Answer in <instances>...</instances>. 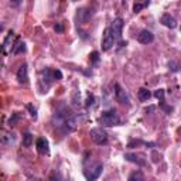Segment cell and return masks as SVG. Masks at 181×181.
<instances>
[{"label":"cell","mask_w":181,"mask_h":181,"mask_svg":"<svg viewBox=\"0 0 181 181\" xmlns=\"http://www.w3.org/2000/svg\"><path fill=\"white\" fill-rule=\"evenodd\" d=\"M20 113H17V112H14V113H12V117L9 119V126L10 127H13V126H16L17 123H19V120H20Z\"/></svg>","instance_id":"17"},{"label":"cell","mask_w":181,"mask_h":181,"mask_svg":"<svg viewBox=\"0 0 181 181\" xmlns=\"http://www.w3.org/2000/svg\"><path fill=\"white\" fill-rule=\"evenodd\" d=\"M137 95H139V99H140L142 102H147L150 98H151V92H150L149 89H146V88H140Z\"/></svg>","instance_id":"14"},{"label":"cell","mask_w":181,"mask_h":181,"mask_svg":"<svg viewBox=\"0 0 181 181\" xmlns=\"http://www.w3.org/2000/svg\"><path fill=\"white\" fill-rule=\"evenodd\" d=\"M168 68H170V71L178 72L180 71V68H181V65L178 64L177 61H170V62H168Z\"/></svg>","instance_id":"19"},{"label":"cell","mask_w":181,"mask_h":181,"mask_svg":"<svg viewBox=\"0 0 181 181\" xmlns=\"http://www.w3.org/2000/svg\"><path fill=\"white\" fill-rule=\"evenodd\" d=\"M37 150H38L40 154H48L50 153V147H48V142L45 140L44 137H38L37 142H35Z\"/></svg>","instance_id":"9"},{"label":"cell","mask_w":181,"mask_h":181,"mask_svg":"<svg viewBox=\"0 0 181 181\" xmlns=\"http://www.w3.org/2000/svg\"><path fill=\"white\" fill-rule=\"evenodd\" d=\"M89 135H90V139L96 143V144H99V146H102V144H106V143H108V135H106V132L102 130L101 127L90 129Z\"/></svg>","instance_id":"3"},{"label":"cell","mask_w":181,"mask_h":181,"mask_svg":"<svg viewBox=\"0 0 181 181\" xmlns=\"http://www.w3.org/2000/svg\"><path fill=\"white\" fill-rule=\"evenodd\" d=\"M153 110H154V106H150V108L146 109V113H147V112H153Z\"/></svg>","instance_id":"28"},{"label":"cell","mask_w":181,"mask_h":181,"mask_svg":"<svg viewBox=\"0 0 181 181\" xmlns=\"http://www.w3.org/2000/svg\"><path fill=\"white\" fill-rule=\"evenodd\" d=\"M164 93H166V90L161 89V88H160V89H157L154 92V96L160 101V104H161V102H164Z\"/></svg>","instance_id":"20"},{"label":"cell","mask_w":181,"mask_h":181,"mask_svg":"<svg viewBox=\"0 0 181 181\" xmlns=\"http://www.w3.org/2000/svg\"><path fill=\"white\" fill-rule=\"evenodd\" d=\"M54 30L57 33H62L64 31V24H62V23H57V24L54 26Z\"/></svg>","instance_id":"25"},{"label":"cell","mask_w":181,"mask_h":181,"mask_svg":"<svg viewBox=\"0 0 181 181\" xmlns=\"http://www.w3.org/2000/svg\"><path fill=\"white\" fill-rule=\"evenodd\" d=\"M31 144H33V135L30 132H26L23 135V146L24 147H30Z\"/></svg>","instance_id":"15"},{"label":"cell","mask_w":181,"mask_h":181,"mask_svg":"<svg viewBox=\"0 0 181 181\" xmlns=\"http://www.w3.org/2000/svg\"><path fill=\"white\" fill-rule=\"evenodd\" d=\"M95 104V96L93 95H88V99H86V106H90V105Z\"/></svg>","instance_id":"26"},{"label":"cell","mask_w":181,"mask_h":181,"mask_svg":"<svg viewBox=\"0 0 181 181\" xmlns=\"http://www.w3.org/2000/svg\"><path fill=\"white\" fill-rule=\"evenodd\" d=\"M27 109L30 110V115H31L33 117H34V119H37V110H35V108H34V106H33V105H27Z\"/></svg>","instance_id":"21"},{"label":"cell","mask_w":181,"mask_h":181,"mask_svg":"<svg viewBox=\"0 0 181 181\" xmlns=\"http://www.w3.org/2000/svg\"><path fill=\"white\" fill-rule=\"evenodd\" d=\"M146 6H149V1H144V3H135L133 12H135V13H139V12H142Z\"/></svg>","instance_id":"18"},{"label":"cell","mask_w":181,"mask_h":181,"mask_svg":"<svg viewBox=\"0 0 181 181\" xmlns=\"http://www.w3.org/2000/svg\"><path fill=\"white\" fill-rule=\"evenodd\" d=\"M89 58H90V61H92V62H98V61H99V52H98V51H93L89 55Z\"/></svg>","instance_id":"22"},{"label":"cell","mask_w":181,"mask_h":181,"mask_svg":"<svg viewBox=\"0 0 181 181\" xmlns=\"http://www.w3.org/2000/svg\"><path fill=\"white\" fill-rule=\"evenodd\" d=\"M142 140H132V142L129 143V144H127V147H130V149H132V147H133V146H137V144H142Z\"/></svg>","instance_id":"27"},{"label":"cell","mask_w":181,"mask_h":181,"mask_svg":"<svg viewBox=\"0 0 181 181\" xmlns=\"http://www.w3.org/2000/svg\"><path fill=\"white\" fill-rule=\"evenodd\" d=\"M180 30H181V27H180Z\"/></svg>","instance_id":"29"},{"label":"cell","mask_w":181,"mask_h":181,"mask_svg":"<svg viewBox=\"0 0 181 181\" xmlns=\"http://www.w3.org/2000/svg\"><path fill=\"white\" fill-rule=\"evenodd\" d=\"M110 30V33L113 34V37L117 40L122 38V28H123V20L120 19V17H117V19H115L112 23H110V26L108 27Z\"/></svg>","instance_id":"4"},{"label":"cell","mask_w":181,"mask_h":181,"mask_svg":"<svg viewBox=\"0 0 181 181\" xmlns=\"http://www.w3.org/2000/svg\"><path fill=\"white\" fill-rule=\"evenodd\" d=\"M52 77H54V79L59 81V79H62V72L59 70H55V71H52Z\"/></svg>","instance_id":"23"},{"label":"cell","mask_w":181,"mask_h":181,"mask_svg":"<svg viewBox=\"0 0 181 181\" xmlns=\"http://www.w3.org/2000/svg\"><path fill=\"white\" fill-rule=\"evenodd\" d=\"M153 40H154V34L149 30H142L137 34V41L140 44H150V43H153Z\"/></svg>","instance_id":"7"},{"label":"cell","mask_w":181,"mask_h":181,"mask_svg":"<svg viewBox=\"0 0 181 181\" xmlns=\"http://www.w3.org/2000/svg\"><path fill=\"white\" fill-rule=\"evenodd\" d=\"M160 21H161L163 26L168 27V28H175V26H177V21H175V19L171 16V14H168V13L163 14Z\"/></svg>","instance_id":"10"},{"label":"cell","mask_w":181,"mask_h":181,"mask_svg":"<svg viewBox=\"0 0 181 181\" xmlns=\"http://www.w3.org/2000/svg\"><path fill=\"white\" fill-rule=\"evenodd\" d=\"M160 108H161L163 110H166L167 113H170V112H173V106H167V105L164 104V102H161V104H160Z\"/></svg>","instance_id":"24"},{"label":"cell","mask_w":181,"mask_h":181,"mask_svg":"<svg viewBox=\"0 0 181 181\" xmlns=\"http://www.w3.org/2000/svg\"><path fill=\"white\" fill-rule=\"evenodd\" d=\"M127 181H144V175H143L142 171H135V173H132L129 177V180Z\"/></svg>","instance_id":"16"},{"label":"cell","mask_w":181,"mask_h":181,"mask_svg":"<svg viewBox=\"0 0 181 181\" xmlns=\"http://www.w3.org/2000/svg\"><path fill=\"white\" fill-rule=\"evenodd\" d=\"M116 43V38L113 37V34L110 33L109 28H106L104 33V40H102V50L104 51H109L110 48L115 45Z\"/></svg>","instance_id":"6"},{"label":"cell","mask_w":181,"mask_h":181,"mask_svg":"<svg viewBox=\"0 0 181 181\" xmlns=\"http://www.w3.org/2000/svg\"><path fill=\"white\" fill-rule=\"evenodd\" d=\"M102 171H104L102 163H95V164H90V167L84 168V175L88 181H95L99 178V175L102 174Z\"/></svg>","instance_id":"2"},{"label":"cell","mask_w":181,"mask_h":181,"mask_svg":"<svg viewBox=\"0 0 181 181\" xmlns=\"http://www.w3.org/2000/svg\"><path fill=\"white\" fill-rule=\"evenodd\" d=\"M24 51H26V44L20 40V37H17L13 48H12V54H20V52H24Z\"/></svg>","instance_id":"13"},{"label":"cell","mask_w":181,"mask_h":181,"mask_svg":"<svg viewBox=\"0 0 181 181\" xmlns=\"http://www.w3.org/2000/svg\"><path fill=\"white\" fill-rule=\"evenodd\" d=\"M115 99L122 105H126V106L130 105V99L127 96V93H126V90L123 89L119 84H115Z\"/></svg>","instance_id":"5"},{"label":"cell","mask_w":181,"mask_h":181,"mask_svg":"<svg viewBox=\"0 0 181 181\" xmlns=\"http://www.w3.org/2000/svg\"><path fill=\"white\" fill-rule=\"evenodd\" d=\"M99 123L102 126H106V127H112V126H117L120 123V117H119V113H117L116 109H109L104 112L101 117H99Z\"/></svg>","instance_id":"1"},{"label":"cell","mask_w":181,"mask_h":181,"mask_svg":"<svg viewBox=\"0 0 181 181\" xmlns=\"http://www.w3.org/2000/svg\"><path fill=\"white\" fill-rule=\"evenodd\" d=\"M17 79L20 84H27L28 81V71H27V64H23L17 71Z\"/></svg>","instance_id":"11"},{"label":"cell","mask_w":181,"mask_h":181,"mask_svg":"<svg viewBox=\"0 0 181 181\" xmlns=\"http://www.w3.org/2000/svg\"><path fill=\"white\" fill-rule=\"evenodd\" d=\"M13 38H14V31L13 30H10L9 31V34H7V37L4 38V41H3V45H1V51H3V54H9V51H7V48L10 47V52H12V48H13Z\"/></svg>","instance_id":"8"},{"label":"cell","mask_w":181,"mask_h":181,"mask_svg":"<svg viewBox=\"0 0 181 181\" xmlns=\"http://www.w3.org/2000/svg\"><path fill=\"white\" fill-rule=\"evenodd\" d=\"M125 159H126L127 161L136 163L137 166H146V161H144V159H143L142 156H137V154H132V153H127V154H125Z\"/></svg>","instance_id":"12"}]
</instances>
